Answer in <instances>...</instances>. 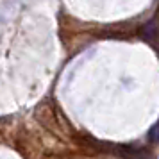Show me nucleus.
<instances>
[{
  "mask_svg": "<svg viewBox=\"0 0 159 159\" xmlns=\"http://www.w3.org/2000/svg\"><path fill=\"white\" fill-rule=\"evenodd\" d=\"M141 38L143 39H147V41H156V38H157V27H156V23L150 22L147 23L143 29H141Z\"/></svg>",
  "mask_w": 159,
  "mask_h": 159,
  "instance_id": "obj_1",
  "label": "nucleus"
},
{
  "mask_svg": "<svg viewBox=\"0 0 159 159\" xmlns=\"http://www.w3.org/2000/svg\"><path fill=\"white\" fill-rule=\"evenodd\" d=\"M147 138H148V141H150V143H156V141H159V122L150 129V132H148V136H147Z\"/></svg>",
  "mask_w": 159,
  "mask_h": 159,
  "instance_id": "obj_2",
  "label": "nucleus"
}]
</instances>
